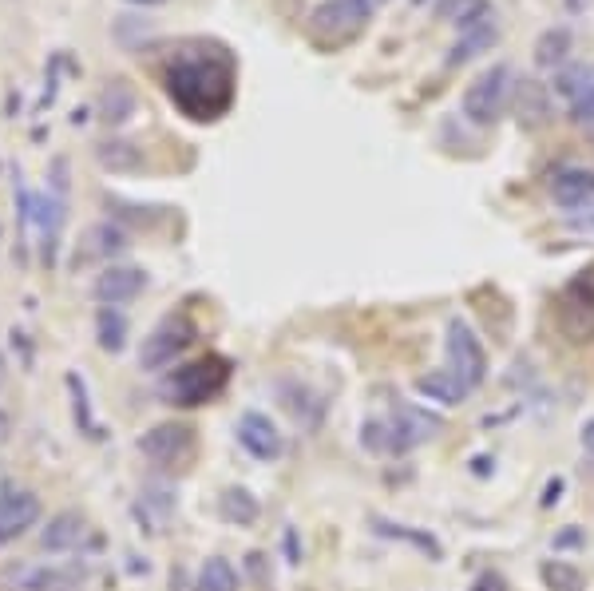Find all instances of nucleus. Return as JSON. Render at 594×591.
Wrapping results in <instances>:
<instances>
[{"instance_id": "2eb2a0df", "label": "nucleus", "mask_w": 594, "mask_h": 591, "mask_svg": "<svg viewBox=\"0 0 594 591\" xmlns=\"http://www.w3.org/2000/svg\"><path fill=\"white\" fill-rule=\"evenodd\" d=\"M40 516V500L32 492H4L0 496V544L16 540L24 528H32Z\"/></svg>"}, {"instance_id": "ddd939ff", "label": "nucleus", "mask_w": 594, "mask_h": 591, "mask_svg": "<svg viewBox=\"0 0 594 591\" xmlns=\"http://www.w3.org/2000/svg\"><path fill=\"white\" fill-rule=\"evenodd\" d=\"M147 286V274L135 270V266H107L96 278V298L103 306H119V302H131L135 294H143Z\"/></svg>"}, {"instance_id": "f3484780", "label": "nucleus", "mask_w": 594, "mask_h": 591, "mask_svg": "<svg viewBox=\"0 0 594 591\" xmlns=\"http://www.w3.org/2000/svg\"><path fill=\"white\" fill-rule=\"evenodd\" d=\"M80 536H84V516L80 512H60L40 532V548L44 552H68V548L80 544Z\"/></svg>"}, {"instance_id": "b1692460", "label": "nucleus", "mask_w": 594, "mask_h": 591, "mask_svg": "<svg viewBox=\"0 0 594 591\" xmlns=\"http://www.w3.org/2000/svg\"><path fill=\"white\" fill-rule=\"evenodd\" d=\"M218 508H222V520H230V524H238V528H246V524L258 520V500H254L246 488H226Z\"/></svg>"}, {"instance_id": "473e14b6", "label": "nucleus", "mask_w": 594, "mask_h": 591, "mask_svg": "<svg viewBox=\"0 0 594 591\" xmlns=\"http://www.w3.org/2000/svg\"><path fill=\"white\" fill-rule=\"evenodd\" d=\"M583 449H587V457L594 461V417L583 425Z\"/></svg>"}, {"instance_id": "7c9ffc66", "label": "nucleus", "mask_w": 594, "mask_h": 591, "mask_svg": "<svg viewBox=\"0 0 594 591\" xmlns=\"http://www.w3.org/2000/svg\"><path fill=\"white\" fill-rule=\"evenodd\" d=\"M472 591H507V584H503V576H495V572H484L480 580H476V588Z\"/></svg>"}, {"instance_id": "7ed1b4c3", "label": "nucleus", "mask_w": 594, "mask_h": 591, "mask_svg": "<svg viewBox=\"0 0 594 591\" xmlns=\"http://www.w3.org/2000/svg\"><path fill=\"white\" fill-rule=\"evenodd\" d=\"M230 381V361L222 354H206L191 361V365H179L163 385H159V397L167 405H183V409H195L202 401L218 397Z\"/></svg>"}, {"instance_id": "c9c22d12", "label": "nucleus", "mask_w": 594, "mask_h": 591, "mask_svg": "<svg viewBox=\"0 0 594 591\" xmlns=\"http://www.w3.org/2000/svg\"><path fill=\"white\" fill-rule=\"evenodd\" d=\"M8 429H12V425H8V417H4V413H0V445H4V441H8Z\"/></svg>"}, {"instance_id": "0eeeda50", "label": "nucleus", "mask_w": 594, "mask_h": 591, "mask_svg": "<svg viewBox=\"0 0 594 591\" xmlns=\"http://www.w3.org/2000/svg\"><path fill=\"white\" fill-rule=\"evenodd\" d=\"M191 342H195V326L187 318H167L151 338H143L139 365L143 369H163V365H171L175 357L183 354Z\"/></svg>"}, {"instance_id": "5701e85b", "label": "nucleus", "mask_w": 594, "mask_h": 591, "mask_svg": "<svg viewBox=\"0 0 594 591\" xmlns=\"http://www.w3.org/2000/svg\"><path fill=\"white\" fill-rule=\"evenodd\" d=\"M84 254L88 258H111V254H123L127 250V235L119 231V227H111V223H96L88 235H84Z\"/></svg>"}, {"instance_id": "f704fd0d", "label": "nucleus", "mask_w": 594, "mask_h": 591, "mask_svg": "<svg viewBox=\"0 0 594 591\" xmlns=\"http://www.w3.org/2000/svg\"><path fill=\"white\" fill-rule=\"evenodd\" d=\"M567 8H571V12H587V8H591V0H567Z\"/></svg>"}, {"instance_id": "1a4fd4ad", "label": "nucleus", "mask_w": 594, "mask_h": 591, "mask_svg": "<svg viewBox=\"0 0 594 591\" xmlns=\"http://www.w3.org/2000/svg\"><path fill=\"white\" fill-rule=\"evenodd\" d=\"M139 449L159 465H183L195 453V429L191 425H155L139 441Z\"/></svg>"}, {"instance_id": "423d86ee", "label": "nucleus", "mask_w": 594, "mask_h": 591, "mask_svg": "<svg viewBox=\"0 0 594 591\" xmlns=\"http://www.w3.org/2000/svg\"><path fill=\"white\" fill-rule=\"evenodd\" d=\"M448 361H452L448 369H452L468 389H480V385H484V377H488V354H484L480 338L472 334V326L460 322V318L448 322Z\"/></svg>"}, {"instance_id": "9d476101", "label": "nucleus", "mask_w": 594, "mask_h": 591, "mask_svg": "<svg viewBox=\"0 0 594 591\" xmlns=\"http://www.w3.org/2000/svg\"><path fill=\"white\" fill-rule=\"evenodd\" d=\"M238 441H242V449L250 453V457H258V461H278L282 457V433L274 429V421L266 417V413H242V421H238Z\"/></svg>"}, {"instance_id": "e433bc0d", "label": "nucleus", "mask_w": 594, "mask_h": 591, "mask_svg": "<svg viewBox=\"0 0 594 591\" xmlns=\"http://www.w3.org/2000/svg\"><path fill=\"white\" fill-rule=\"evenodd\" d=\"M131 4H163V0H131Z\"/></svg>"}, {"instance_id": "6e6552de", "label": "nucleus", "mask_w": 594, "mask_h": 591, "mask_svg": "<svg viewBox=\"0 0 594 591\" xmlns=\"http://www.w3.org/2000/svg\"><path fill=\"white\" fill-rule=\"evenodd\" d=\"M555 96L571 104V119L591 127L594 123V64H571L555 76Z\"/></svg>"}, {"instance_id": "72a5a7b5", "label": "nucleus", "mask_w": 594, "mask_h": 591, "mask_svg": "<svg viewBox=\"0 0 594 591\" xmlns=\"http://www.w3.org/2000/svg\"><path fill=\"white\" fill-rule=\"evenodd\" d=\"M571 544H583V532H563V536L555 540V548H571Z\"/></svg>"}, {"instance_id": "6ab92c4d", "label": "nucleus", "mask_w": 594, "mask_h": 591, "mask_svg": "<svg viewBox=\"0 0 594 591\" xmlns=\"http://www.w3.org/2000/svg\"><path fill=\"white\" fill-rule=\"evenodd\" d=\"M495 40H499V28L492 24H484V28H472V32H460V40L452 44V52H448V68H460V64H468V60H476V56H484V52H492Z\"/></svg>"}, {"instance_id": "f257e3e1", "label": "nucleus", "mask_w": 594, "mask_h": 591, "mask_svg": "<svg viewBox=\"0 0 594 591\" xmlns=\"http://www.w3.org/2000/svg\"><path fill=\"white\" fill-rule=\"evenodd\" d=\"M163 84H167L171 104L183 116L210 123V119L230 112L234 92H238V68L222 44L187 40L179 52H171V60L163 68Z\"/></svg>"}, {"instance_id": "9b49d317", "label": "nucleus", "mask_w": 594, "mask_h": 591, "mask_svg": "<svg viewBox=\"0 0 594 591\" xmlns=\"http://www.w3.org/2000/svg\"><path fill=\"white\" fill-rule=\"evenodd\" d=\"M8 580L20 591H76L88 580V568L84 564H72V568H20V572H8Z\"/></svg>"}, {"instance_id": "a211bd4d", "label": "nucleus", "mask_w": 594, "mask_h": 591, "mask_svg": "<svg viewBox=\"0 0 594 591\" xmlns=\"http://www.w3.org/2000/svg\"><path fill=\"white\" fill-rule=\"evenodd\" d=\"M373 532L385 536V540H404V544H412V548L424 552L428 560H444L440 540L428 536V532H420V528H408V524H393V520H385V516H373Z\"/></svg>"}, {"instance_id": "4c0bfd02", "label": "nucleus", "mask_w": 594, "mask_h": 591, "mask_svg": "<svg viewBox=\"0 0 594 591\" xmlns=\"http://www.w3.org/2000/svg\"><path fill=\"white\" fill-rule=\"evenodd\" d=\"M0 385H4V357H0Z\"/></svg>"}, {"instance_id": "a878e982", "label": "nucleus", "mask_w": 594, "mask_h": 591, "mask_svg": "<svg viewBox=\"0 0 594 591\" xmlns=\"http://www.w3.org/2000/svg\"><path fill=\"white\" fill-rule=\"evenodd\" d=\"M96 330H99V346H103L107 354H119V350H123V342H127V318H123L115 306H103V310H99Z\"/></svg>"}, {"instance_id": "a19ab883", "label": "nucleus", "mask_w": 594, "mask_h": 591, "mask_svg": "<svg viewBox=\"0 0 594 591\" xmlns=\"http://www.w3.org/2000/svg\"><path fill=\"white\" fill-rule=\"evenodd\" d=\"M377 4H381V0H377Z\"/></svg>"}, {"instance_id": "dca6fc26", "label": "nucleus", "mask_w": 594, "mask_h": 591, "mask_svg": "<svg viewBox=\"0 0 594 591\" xmlns=\"http://www.w3.org/2000/svg\"><path fill=\"white\" fill-rule=\"evenodd\" d=\"M416 393H424L428 401H440V405H464L472 389L452 369H432V373L416 377Z\"/></svg>"}, {"instance_id": "4468645a", "label": "nucleus", "mask_w": 594, "mask_h": 591, "mask_svg": "<svg viewBox=\"0 0 594 591\" xmlns=\"http://www.w3.org/2000/svg\"><path fill=\"white\" fill-rule=\"evenodd\" d=\"M551 199L567 211H579L594 199V171L587 167H563L551 179Z\"/></svg>"}, {"instance_id": "c756f323", "label": "nucleus", "mask_w": 594, "mask_h": 591, "mask_svg": "<svg viewBox=\"0 0 594 591\" xmlns=\"http://www.w3.org/2000/svg\"><path fill=\"white\" fill-rule=\"evenodd\" d=\"M464 4H468V0H440V4H436V16H440V20H456Z\"/></svg>"}, {"instance_id": "39448f33", "label": "nucleus", "mask_w": 594, "mask_h": 591, "mask_svg": "<svg viewBox=\"0 0 594 591\" xmlns=\"http://www.w3.org/2000/svg\"><path fill=\"white\" fill-rule=\"evenodd\" d=\"M511 68L507 64H495L492 72L476 76L468 88H464V116L472 123H495L499 112L507 108V96H511Z\"/></svg>"}, {"instance_id": "c85d7f7f", "label": "nucleus", "mask_w": 594, "mask_h": 591, "mask_svg": "<svg viewBox=\"0 0 594 591\" xmlns=\"http://www.w3.org/2000/svg\"><path fill=\"white\" fill-rule=\"evenodd\" d=\"M68 389H72V397H76V421H80V429L88 433V437H103L96 429V421H92V409H88V389H84V381L72 373L68 377Z\"/></svg>"}, {"instance_id": "412c9836", "label": "nucleus", "mask_w": 594, "mask_h": 591, "mask_svg": "<svg viewBox=\"0 0 594 591\" xmlns=\"http://www.w3.org/2000/svg\"><path fill=\"white\" fill-rule=\"evenodd\" d=\"M135 112V88L127 80H107L103 96H99V116L107 123H123Z\"/></svg>"}, {"instance_id": "bb28decb", "label": "nucleus", "mask_w": 594, "mask_h": 591, "mask_svg": "<svg viewBox=\"0 0 594 591\" xmlns=\"http://www.w3.org/2000/svg\"><path fill=\"white\" fill-rule=\"evenodd\" d=\"M539 576L551 591H583V584H587L583 572L575 564H567V560H543Z\"/></svg>"}, {"instance_id": "f8f14e48", "label": "nucleus", "mask_w": 594, "mask_h": 591, "mask_svg": "<svg viewBox=\"0 0 594 591\" xmlns=\"http://www.w3.org/2000/svg\"><path fill=\"white\" fill-rule=\"evenodd\" d=\"M515 116H519V127H527V131L543 127L551 119V88L531 76L515 80Z\"/></svg>"}, {"instance_id": "393cba45", "label": "nucleus", "mask_w": 594, "mask_h": 591, "mask_svg": "<svg viewBox=\"0 0 594 591\" xmlns=\"http://www.w3.org/2000/svg\"><path fill=\"white\" fill-rule=\"evenodd\" d=\"M195 591H238V572L230 568V560L210 556V560L202 564V572H198Z\"/></svg>"}, {"instance_id": "2f4dec72", "label": "nucleus", "mask_w": 594, "mask_h": 591, "mask_svg": "<svg viewBox=\"0 0 594 591\" xmlns=\"http://www.w3.org/2000/svg\"><path fill=\"white\" fill-rule=\"evenodd\" d=\"M559 492H563V480H559V476L547 480V488H543V508H551V504L559 500Z\"/></svg>"}, {"instance_id": "cd10ccee", "label": "nucleus", "mask_w": 594, "mask_h": 591, "mask_svg": "<svg viewBox=\"0 0 594 591\" xmlns=\"http://www.w3.org/2000/svg\"><path fill=\"white\" fill-rule=\"evenodd\" d=\"M492 20H495V12L488 0H468L452 24H456L460 32H472V28H484V24H492Z\"/></svg>"}, {"instance_id": "58836bf2", "label": "nucleus", "mask_w": 594, "mask_h": 591, "mask_svg": "<svg viewBox=\"0 0 594 591\" xmlns=\"http://www.w3.org/2000/svg\"><path fill=\"white\" fill-rule=\"evenodd\" d=\"M583 227H594V219H587V223H583Z\"/></svg>"}, {"instance_id": "aec40b11", "label": "nucleus", "mask_w": 594, "mask_h": 591, "mask_svg": "<svg viewBox=\"0 0 594 591\" xmlns=\"http://www.w3.org/2000/svg\"><path fill=\"white\" fill-rule=\"evenodd\" d=\"M571 28H563V24H555V28H547L539 40H535V64L539 68H563L567 64V56H571Z\"/></svg>"}, {"instance_id": "4be33fe9", "label": "nucleus", "mask_w": 594, "mask_h": 591, "mask_svg": "<svg viewBox=\"0 0 594 591\" xmlns=\"http://www.w3.org/2000/svg\"><path fill=\"white\" fill-rule=\"evenodd\" d=\"M96 159L111 171H139L143 167V151L135 143H123V139H107L96 147Z\"/></svg>"}, {"instance_id": "20e7f679", "label": "nucleus", "mask_w": 594, "mask_h": 591, "mask_svg": "<svg viewBox=\"0 0 594 591\" xmlns=\"http://www.w3.org/2000/svg\"><path fill=\"white\" fill-rule=\"evenodd\" d=\"M373 8L377 0H325L309 12V36L325 44H341L369 24Z\"/></svg>"}, {"instance_id": "f03ea898", "label": "nucleus", "mask_w": 594, "mask_h": 591, "mask_svg": "<svg viewBox=\"0 0 594 591\" xmlns=\"http://www.w3.org/2000/svg\"><path fill=\"white\" fill-rule=\"evenodd\" d=\"M440 429H444V417L400 401L385 421H365L361 441H365L373 453H408V449L424 445L428 437H436Z\"/></svg>"}, {"instance_id": "ea45409f", "label": "nucleus", "mask_w": 594, "mask_h": 591, "mask_svg": "<svg viewBox=\"0 0 594 591\" xmlns=\"http://www.w3.org/2000/svg\"><path fill=\"white\" fill-rule=\"evenodd\" d=\"M412 4H428V0H412Z\"/></svg>"}]
</instances>
